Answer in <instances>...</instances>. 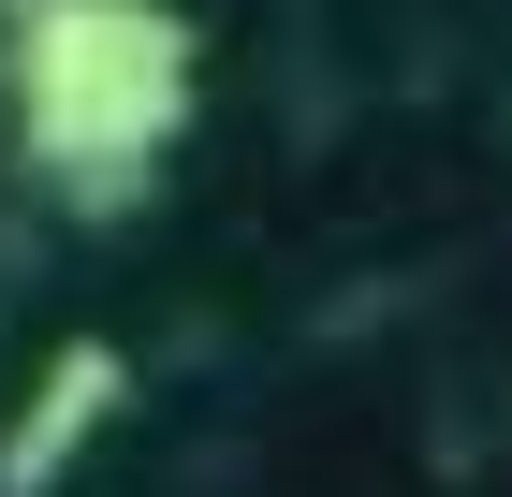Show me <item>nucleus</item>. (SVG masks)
Wrapping results in <instances>:
<instances>
[{
    "label": "nucleus",
    "instance_id": "obj_1",
    "mask_svg": "<svg viewBox=\"0 0 512 497\" xmlns=\"http://www.w3.org/2000/svg\"><path fill=\"white\" fill-rule=\"evenodd\" d=\"M191 15L176 0H30L15 15V147L74 205L147 191V161L191 132Z\"/></svg>",
    "mask_w": 512,
    "mask_h": 497
},
{
    "label": "nucleus",
    "instance_id": "obj_2",
    "mask_svg": "<svg viewBox=\"0 0 512 497\" xmlns=\"http://www.w3.org/2000/svg\"><path fill=\"white\" fill-rule=\"evenodd\" d=\"M118 395H132V366H118L103 337H74L59 366H44V395L15 410V439H0V497H59V468L118 424Z\"/></svg>",
    "mask_w": 512,
    "mask_h": 497
},
{
    "label": "nucleus",
    "instance_id": "obj_3",
    "mask_svg": "<svg viewBox=\"0 0 512 497\" xmlns=\"http://www.w3.org/2000/svg\"><path fill=\"white\" fill-rule=\"evenodd\" d=\"M0 15H30V0H0Z\"/></svg>",
    "mask_w": 512,
    "mask_h": 497
}]
</instances>
